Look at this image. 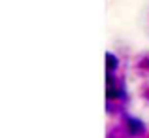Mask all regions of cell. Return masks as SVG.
Segmentation results:
<instances>
[{
    "instance_id": "cell-1",
    "label": "cell",
    "mask_w": 149,
    "mask_h": 138,
    "mask_svg": "<svg viewBox=\"0 0 149 138\" xmlns=\"http://www.w3.org/2000/svg\"><path fill=\"white\" fill-rule=\"evenodd\" d=\"M127 129L130 131V134H132V136L143 134V125L140 123V121H136V119H128V125H127Z\"/></svg>"
},
{
    "instance_id": "cell-2",
    "label": "cell",
    "mask_w": 149,
    "mask_h": 138,
    "mask_svg": "<svg viewBox=\"0 0 149 138\" xmlns=\"http://www.w3.org/2000/svg\"><path fill=\"white\" fill-rule=\"evenodd\" d=\"M106 66H108V74H113L117 68V59L111 53H106Z\"/></svg>"
}]
</instances>
